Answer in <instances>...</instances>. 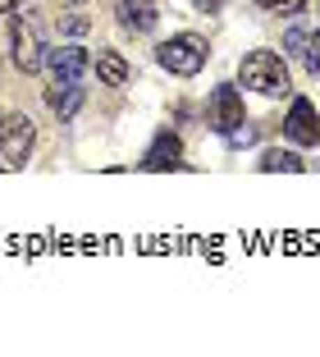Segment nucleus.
I'll list each match as a JSON object with an SVG mask.
<instances>
[{"instance_id": "obj_17", "label": "nucleus", "mask_w": 320, "mask_h": 357, "mask_svg": "<svg viewBox=\"0 0 320 357\" xmlns=\"http://www.w3.org/2000/svg\"><path fill=\"white\" fill-rule=\"evenodd\" d=\"M5 10H14V0H0V14H5Z\"/></svg>"}, {"instance_id": "obj_16", "label": "nucleus", "mask_w": 320, "mask_h": 357, "mask_svg": "<svg viewBox=\"0 0 320 357\" xmlns=\"http://www.w3.org/2000/svg\"><path fill=\"white\" fill-rule=\"evenodd\" d=\"M192 5H197V10H201V14H215L220 5H224V0H192Z\"/></svg>"}, {"instance_id": "obj_5", "label": "nucleus", "mask_w": 320, "mask_h": 357, "mask_svg": "<svg viewBox=\"0 0 320 357\" xmlns=\"http://www.w3.org/2000/svg\"><path fill=\"white\" fill-rule=\"evenodd\" d=\"M10 37H14V64H19L23 74H37L42 69V42H37V28L32 23H23V19H14V28H10Z\"/></svg>"}, {"instance_id": "obj_11", "label": "nucleus", "mask_w": 320, "mask_h": 357, "mask_svg": "<svg viewBox=\"0 0 320 357\" xmlns=\"http://www.w3.org/2000/svg\"><path fill=\"white\" fill-rule=\"evenodd\" d=\"M96 74L105 87H124L128 83V60L119 51H96Z\"/></svg>"}, {"instance_id": "obj_3", "label": "nucleus", "mask_w": 320, "mask_h": 357, "mask_svg": "<svg viewBox=\"0 0 320 357\" xmlns=\"http://www.w3.org/2000/svg\"><path fill=\"white\" fill-rule=\"evenodd\" d=\"M160 64H165L169 74H178V78H192V74H201V64H206V42H201L197 32H183V37H169V42L160 46Z\"/></svg>"}, {"instance_id": "obj_2", "label": "nucleus", "mask_w": 320, "mask_h": 357, "mask_svg": "<svg viewBox=\"0 0 320 357\" xmlns=\"http://www.w3.org/2000/svg\"><path fill=\"white\" fill-rule=\"evenodd\" d=\"M32 119L28 115H10L5 124H0V169L5 174H14V169H23L28 165V156H32Z\"/></svg>"}, {"instance_id": "obj_14", "label": "nucleus", "mask_w": 320, "mask_h": 357, "mask_svg": "<svg viewBox=\"0 0 320 357\" xmlns=\"http://www.w3.org/2000/svg\"><path fill=\"white\" fill-rule=\"evenodd\" d=\"M284 46H289V55H298V60H302V55H307V46H311V32L293 28V32H289V42H284Z\"/></svg>"}, {"instance_id": "obj_1", "label": "nucleus", "mask_w": 320, "mask_h": 357, "mask_svg": "<svg viewBox=\"0 0 320 357\" xmlns=\"http://www.w3.org/2000/svg\"><path fill=\"white\" fill-rule=\"evenodd\" d=\"M238 78H243V87H252V92L261 96H284L289 92V64L279 60L275 51H252L247 60H243V69H238Z\"/></svg>"}, {"instance_id": "obj_7", "label": "nucleus", "mask_w": 320, "mask_h": 357, "mask_svg": "<svg viewBox=\"0 0 320 357\" xmlns=\"http://www.w3.org/2000/svg\"><path fill=\"white\" fill-rule=\"evenodd\" d=\"M211 124L220 133H234L243 124V96H238V87H215V96H211Z\"/></svg>"}, {"instance_id": "obj_4", "label": "nucleus", "mask_w": 320, "mask_h": 357, "mask_svg": "<svg viewBox=\"0 0 320 357\" xmlns=\"http://www.w3.org/2000/svg\"><path fill=\"white\" fill-rule=\"evenodd\" d=\"M46 69H51L55 83H78L92 69V55L83 46H60V51H46Z\"/></svg>"}, {"instance_id": "obj_10", "label": "nucleus", "mask_w": 320, "mask_h": 357, "mask_svg": "<svg viewBox=\"0 0 320 357\" xmlns=\"http://www.w3.org/2000/svg\"><path fill=\"white\" fill-rule=\"evenodd\" d=\"M46 105H51L60 119H73V115H78V105H83V87H78V83H55L51 92H46Z\"/></svg>"}, {"instance_id": "obj_8", "label": "nucleus", "mask_w": 320, "mask_h": 357, "mask_svg": "<svg viewBox=\"0 0 320 357\" xmlns=\"http://www.w3.org/2000/svg\"><path fill=\"white\" fill-rule=\"evenodd\" d=\"M178 165H183V147L174 133H160L142 156V169H178Z\"/></svg>"}, {"instance_id": "obj_13", "label": "nucleus", "mask_w": 320, "mask_h": 357, "mask_svg": "<svg viewBox=\"0 0 320 357\" xmlns=\"http://www.w3.org/2000/svg\"><path fill=\"white\" fill-rule=\"evenodd\" d=\"M87 28H92V19H87V14H64V19H60V32H64V37H83Z\"/></svg>"}, {"instance_id": "obj_9", "label": "nucleus", "mask_w": 320, "mask_h": 357, "mask_svg": "<svg viewBox=\"0 0 320 357\" xmlns=\"http://www.w3.org/2000/svg\"><path fill=\"white\" fill-rule=\"evenodd\" d=\"M114 14H119V23L133 32H151L155 28V5L151 0H114Z\"/></svg>"}, {"instance_id": "obj_12", "label": "nucleus", "mask_w": 320, "mask_h": 357, "mask_svg": "<svg viewBox=\"0 0 320 357\" xmlns=\"http://www.w3.org/2000/svg\"><path fill=\"white\" fill-rule=\"evenodd\" d=\"M261 169H270V174H275V169H289V174H302V169H307V160H302L298 151H266V156H261Z\"/></svg>"}, {"instance_id": "obj_15", "label": "nucleus", "mask_w": 320, "mask_h": 357, "mask_svg": "<svg viewBox=\"0 0 320 357\" xmlns=\"http://www.w3.org/2000/svg\"><path fill=\"white\" fill-rule=\"evenodd\" d=\"M261 5H266V14H302L307 0H261Z\"/></svg>"}, {"instance_id": "obj_6", "label": "nucleus", "mask_w": 320, "mask_h": 357, "mask_svg": "<svg viewBox=\"0 0 320 357\" xmlns=\"http://www.w3.org/2000/svg\"><path fill=\"white\" fill-rule=\"evenodd\" d=\"M284 133H289L298 147H316V137H320V115H316V105H311V101H293L289 119H284Z\"/></svg>"}]
</instances>
